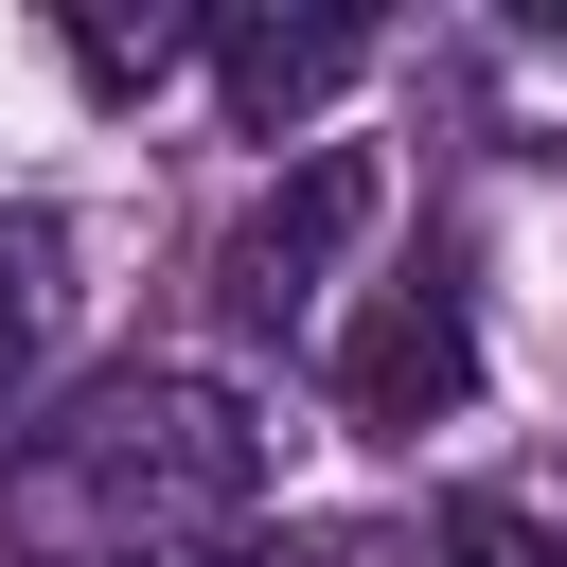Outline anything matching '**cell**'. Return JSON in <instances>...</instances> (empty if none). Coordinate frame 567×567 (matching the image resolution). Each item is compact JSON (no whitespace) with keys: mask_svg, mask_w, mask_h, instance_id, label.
<instances>
[{"mask_svg":"<svg viewBox=\"0 0 567 567\" xmlns=\"http://www.w3.org/2000/svg\"><path fill=\"white\" fill-rule=\"evenodd\" d=\"M248 496H266V408H248L230 372H106V390L35 443V514L89 532L106 567L213 549Z\"/></svg>","mask_w":567,"mask_h":567,"instance_id":"1","label":"cell"},{"mask_svg":"<svg viewBox=\"0 0 567 567\" xmlns=\"http://www.w3.org/2000/svg\"><path fill=\"white\" fill-rule=\"evenodd\" d=\"M372 213H390V177H372L354 142H301V159L230 213V248H213V319H230V337H319V301H337V266H354Z\"/></svg>","mask_w":567,"mask_h":567,"instance_id":"2","label":"cell"},{"mask_svg":"<svg viewBox=\"0 0 567 567\" xmlns=\"http://www.w3.org/2000/svg\"><path fill=\"white\" fill-rule=\"evenodd\" d=\"M461 390H478V319H461V284H443V266H425V284H390V301L337 337V408H354L372 443H425Z\"/></svg>","mask_w":567,"mask_h":567,"instance_id":"3","label":"cell"},{"mask_svg":"<svg viewBox=\"0 0 567 567\" xmlns=\"http://www.w3.org/2000/svg\"><path fill=\"white\" fill-rule=\"evenodd\" d=\"M372 71V18H213V89H230V124H301V106H337Z\"/></svg>","mask_w":567,"mask_h":567,"instance_id":"4","label":"cell"},{"mask_svg":"<svg viewBox=\"0 0 567 567\" xmlns=\"http://www.w3.org/2000/svg\"><path fill=\"white\" fill-rule=\"evenodd\" d=\"M53 319H71V230H53V213H0V408L35 390Z\"/></svg>","mask_w":567,"mask_h":567,"instance_id":"5","label":"cell"},{"mask_svg":"<svg viewBox=\"0 0 567 567\" xmlns=\"http://www.w3.org/2000/svg\"><path fill=\"white\" fill-rule=\"evenodd\" d=\"M177 53H213V18H71V71L89 89H159Z\"/></svg>","mask_w":567,"mask_h":567,"instance_id":"6","label":"cell"},{"mask_svg":"<svg viewBox=\"0 0 567 567\" xmlns=\"http://www.w3.org/2000/svg\"><path fill=\"white\" fill-rule=\"evenodd\" d=\"M443 567H567V532L514 514V496H461V514H443Z\"/></svg>","mask_w":567,"mask_h":567,"instance_id":"7","label":"cell"},{"mask_svg":"<svg viewBox=\"0 0 567 567\" xmlns=\"http://www.w3.org/2000/svg\"><path fill=\"white\" fill-rule=\"evenodd\" d=\"M142 567H213V549H142Z\"/></svg>","mask_w":567,"mask_h":567,"instance_id":"8","label":"cell"}]
</instances>
